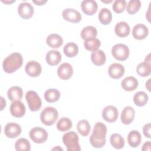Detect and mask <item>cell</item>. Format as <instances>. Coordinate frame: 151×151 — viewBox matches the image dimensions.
Here are the masks:
<instances>
[{
  "label": "cell",
  "mask_w": 151,
  "mask_h": 151,
  "mask_svg": "<svg viewBox=\"0 0 151 151\" xmlns=\"http://www.w3.org/2000/svg\"><path fill=\"white\" fill-rule=\"evenodd\" d=\"M107 129L106 126L101 123L95 124L91 135L90 137V143L95 148H101L106 144V136Z\"/></svg>",
  "instance_id": "1"
},
{
  "label": "cell",
  "mask_w": 151,
  "mask_h": 151,
  "mask_svg": "<svg viewBox=\"0 0 151 151\" xmlns=\"http://www.w3.org/2000/svg\"><path fill=\"white\" fill-rule=\"evenodd\" d=\"M22 63V55L19 52H13L4 59L2 63L3 70L6 73H12L21 68Z\"/></svg>",
  "instance_id": "2"
},
{
  "label": "cell",
  "mask_w": 151,
  "mask_h": 151,
  "mask_svg": "<svg viewBox=\"0 0 151 151\" xmlns=\"http://www.w3.org/2000/svg\"><path fill=\"white\" fill-rule=\"evenodd\" d=\"M62 140L68 151L81 150V147L78 142L79 137L75 132L71 131L65 133L63 136Z\"/></svg>",
  "instance_id": "3"
},
{
  "label": "cell",
  "mask_w": 151,
  "mask_h": 151,
  "mask_svg": "<svg viewBox=\"0 0 151 151\" xmlns=\"http://www.w3.org/2000/svg\"><path fill=\"white\" fill-rule=\"evenodd\" d=\"M58 117V111L53 107H45L40 114V120L46 126H51L54 124Z\"/></svg>",
  "instance_id": "4"
},
{
  "label": "cell",
  "mask_w": 151,
  "mask_h": 151,
  "mask_svg": "<svg viewBox=\"0 0 151 151\" xmlns=\"http://www.w3.org/2000/svg\"><path fill=\"white\" fill-rule=\"evenodd\" d=\"M129 47L124 44H116L111 48L113 57L119 61H124L129 56Z\"/></svg>",
  "instance_id": "5"
},
{
  "label": "cell",
  "mask_w": 151,
  "mask_h": 151,
  "mask_svg": "<svg viewBox=\"0 0 151 151\" xmlns=\"http://www.w3.org/2000/svg\"><path fill=\"white\" fill-rule=\"evenodd\" d=\"M25 99L31 111H36L40 109L42 104L41 100L35 91L32 90L27 91L25 94Z\"/></svg>",
  "instance_id": "6"
},
{
  "label": "cell",
  "mask_w": 151,
  "mask_h": 151,
  "mask_svg": "<svg viewBox=\"0 0 151 151\" xmlns=\"http://www.w3.org/2000/svg\"><path fill=\"white\" fill-rule=\"evenodd\" d=\"M29 136L34 143L40 144L47 140L48 134L45 129L40 127H35L31 129Z\"/></svg>",
  "instance_id": "7"
},
{
  "label": "cell",
  "mask_w": 151,
  "mask_h": 151,
  "mask_svg": "<svg viewBox=\"0 0 151 151\" xmlns=\"http://www.w3.org/2000/svg\"><path fill=\"white\" fill-rule=\"evenodd\" d=\"M118 116V110L117 108L113 106H107L102 110L103 119L109 123H112L116 121Z\"/></svg>",
  "instance_id": "8"
},
{
  "label": "cell",
  "mask_w": 151,
  "mask_h": 151,
  "mask_svg": "<svg viewBox=\"0 0 151 151\" xmlns=\"http://www.w3.org/2000/svg\"><path fill=\"white\" fill-rule=\"evenodd\" d=\"M34 12V7L29 2H22L18 6V13L19 15L25 19L31 18L33 16Z\"/></svg>",
  "instance_id": "9"
},
{
  "label": "cell",
  "mask_w": 151,
  "mask_h": 151,
  "mask_svg": "<svg viewBox=\"0 0 151 151\" xmlns=\"http://www.w3.org/2000/svg\"><path fill=\"white\" fill-rule=\"evenodd\" d=\"M63 18L68 22L78 23L81 20V14L77 10L73 8H66L62 12Z\"/></svg>",
  "instance_id": "10"
},
{
  "label": "cell",
  "mask_w": 151,
  "mask_h": 151,
  "mask_svg": "<svg viewBox=\"0 0 151 151\" xmlns=\"http://www.w3.org/2000/svg\"><path fill=\"white\" fill-rule=\"evenodd\" d=\"M21 127L16 123H8L4 128V133L8 138L13 139L18 137L21 133Z\"/></svg>",
  "instance_id": "11"
},
{
  "label": "cell",
  "mask_w": 151,
  "mask_h": 151,
  "mask_svg": "<svg viewBox=\"0 0 151 151\" xmlns=\"http://www.w3.org/2000/svg\"><path fill=\"white\" fill-rule=\"evenodd\" d=\"M73 68L68 63L61 64L57 69V75L62 80H66L70 79L73 74Z\"/></svg>",
  "instance_id": "12"
},
{
  "label": "cell",
  "mask_w": 151,
  "mask_h": 151,
  "mask_svg": "<svg viewBox=\"0 0 151 151\" xmlns=\"http://www.w3.org/2000/svg\"><path fill=\"white\" fill-rule=\"evenodd\" d=\"M25 70L26 73L32 77H36L41 73L42 68L40 64L35 61H30L27 63Z\"/></svg>",
  "instance_id": "13"
},
{
  "label": "cell",
  "mask_w": 151,
  "mask_h": 151,
  "mask_svg": "<svg viewBox=\"0 0 151 151\" xmlns=\"http://www.w3.org/2000/svg\"><path fill=\"white\" fill-rule=\"evenodd\" d=\"M10 112L12 116L15 117H22L25 113V106L24 103L20 101H13L10 105Z\"/></svg>",
  "instance_id": "14"
},
{
  "label": "cell",
  "mask_w": 151,
  "mask_h": 151,
  "mask_svg": "<svg viewBox=\"0 0 151 151\" xmlns=\"http://www.w3.org/2000/svg\"><path fill=\"white\" fill-rule=\"evenodd\" d=\"M124 67L119 63H113L108 68L109 76L113 79L120 78L124 74Z\"/></svg>",
  "instance_id": "15"
},
{
  "label": "cell",
  "mask_w": 151,
  "mask_h": 151,
  "mask_svg": "<svg viewBox=\"0 0 151 151\" xmlns=\"http://www.w3.org/2000/svg\"><path fill=\"white\" fill-rule=\"evenodd\" d=\"M81 8L85 14L87 15H93L96 13L98 5L95 1L84 0L81 4Z\"/></svg>",
  "instance_id": "16"
},
{
  "label": "cell",
  "mask_w": 151,
  "mask_h": 151,
  "mask_svg": "<svg viewBox=\"0 0 151 151\" xmlns=\"http://www.w3.org/2000/svg\"><path fill=\"white\" fill-rule=\"evenodd\" d=\"M149 34L147 27L142 24H137L134 26L132 30L133 37L139 40H143L147 37Z\"/></svg>",
  "instance_id": "17"
},
{
  "label": "cell",
  "mask_w": 151,
  "mask_h": 151,
  "mask_svg": "<svg viewBox=\"0 0 151 151\" xmlns=\"http://www.w3.org/2000/svg\"><path fill=\"white\" fill-rule=\"evenodd\" d=\"M135 116V111L131 106L125 107L121 113L120 119L123 124H129L134 120Z\"/></svg>",
  "instance_id": "18"
},
{
  "label": "cell",
  "mask_w": 151,
  "mask_h": 151,
  "mask_svg": "<svg viewBox=\"0 0 151 151\" xmlns=\"http://www.w3.org/2000/svg\"><path fill=\"white\" fill-rule=\"evenodd\" d=\"M121 86L126 91H133L138 86V81L133 76L126 77L122 81Z\"/></svg>",
  "instance_id": "19"
},
{
  "label": "cell",
  "mask_w": 151,
  "mask_h": 151,
  "mask_svg": "<svg viewBox=\"0 0 151 151\" xmlns=\"http://www.w3.org/2000/svg\"><path fill=\"white\" fill-rule=\"evenodd\" d=\"M114 31L118 37H126L129 35L130 32V28L126 22L120 21L116 24L114 27Z\"/></svg>",
  "instance_id": "20"
},
{
  "label": "cell",
  "mask_w": 151,
  "mask_h": 151,
  "mask_svg": "<svg viewBox=\"0 0 151 151\" xmlns=\"http://www.w3.org/2000/svg\"><path fill=\"white\" fill-rule=\"evenodd\" d=\"M127 140L130 146L132 147H137L141 143L142 136L139 131L134 130L129 132Z\"/></svg>",
  "instance_id": "21"
},
{
  "label": "cell",
  "mask_w": 151,
  "mask_h": 151,
  "mask_svg": "<svg viewBox=\"0 0 151 151\" xmlns=\"http://www.w3.org/2000/svg\"><path fill=\"white\" fill-rule=\"evenodd\" d=\"M47 63L50 65H56L58 64L61 60V55L58 51L50 50L45 56Z\"/></svg>",
  "instance_id": "22"
},
{
  "label": "cell",
  "mask_w": 151,
  "mask_h": 151,
  "mask_svg": "<svg viewBox=\"0 0 151 151\" xmlns=\"http://www.w3.org/2000/svg\"><path fill=\"white\" fill-rule=\"evenodd\" d=\"M46 42L51 48H58L63 45V40L60 35L57 34H51L47 37Z\"/></svg>",
  "instance_id": "23"
},
{
  "label": "cell",
  "mask_w": 151,
  "mask_h": 151,
  "mask_svg": "<svg viewBox=\"0 0 151 151\" xmlns=\"http://www.w3.org/2000/svg\"><path fill=\"white\" fill-rule=\"evenodd\" d=\"M8 99L12 101H20L23 96L22 89L19 86H12L7 91Z\"/></svg>",
  "instance_id": "24"
},
{
  "label": "cell",
  "mask_w": 151,
  "mask_h": 151,
  "mask_svg": "<svg viewBox=\"0 0 151 151\" xmlns=\"http://www.w3.org/2000/svg\"><path fill=\"white\" fill-rule=\"evenodd\" d=\"M91 60L94 65L100 66L105 63L106 61V56L102 50H97L91 53Z\"/></svg>",
  "instance_id": "25"
},
{
  "label": "cell",
  "mask_w": 151,
  "mask_h": 151,
  "mask_svg": "<svg viewBox=\"0 0 151 151\" xmlns=\"http://www.w3.org/2000/svg\"><path fill=\"white\" fill-rule=\"evenodd\" d=\"M98 18L99 21L103 25H107L110 24L112 19V14L111 11L106 8H103L100 9L99 15Z\"/></svg>",
  "instance_id": "26"
},
{
  "label": "cell",
  "mask_w": 151,
  "mask_h": 151,
  "mask_svg": "<svg viewBox=\"0 0 151 151\" xmlns=\"http://www.w3.org/2000/svg\"><path fill=\"white\" fill-rule=\"evenodd\" d=\"M149 100L148 95L144 91H138L133 96V101L136 106L142 107L146 105Z\"/></svg>",
  "instance_id": "27"
},
{
  "label": "cell",
  "mask_w": 151,
  "mask_h": 151,
  "mask_svg": "<svg viewBox=\"0 0 151 151\" xmlns=\"http://www.w3.org/2000/svg\"><path fill=\"white\" fill-rule=\"evenodd\" d=\"M110 142L111 146L116 149H122L125 144L124 138L118 133H113L111 135Z\"/></svg>",
  "instance_id": "28"
},
{
  "label": "cell",
  "mask_w": 151,
  "mask_h": 151,
  "mask_svg": "<svg viewBox=\"0 0 151 151\" xmlns=\"http://www.w3.org/2000/svg\"><path fill=\"white\" fill-rule=\"evenodd\" d=\"M60 97V92L55 88H49L44 93V98L48 103H54L58 100Z\"/></svg>",
  "instance_id": "29"
},
{
  "label": "cell",
  "mask_w": 151,
  "mask_h": 151,
  "mask_svg": "<svg viewBox=\"0 0 151 151\" xmlns=\"http://www.w3.org/2000/svg\"><path fill=\"white\" fill-rule=\"evenodd\" d=\"M137 73L141 77H147L150 74L151 65L148 62H142L139 63L136 67Z\"/></svg>",
  "instance_id": "30"
},
{
  "label": "cell",
  "mask_w": 151,
  "mask_h": 151,
  "mask_svg": "<svg viewBox=\"0 0 151 151\" xmlns=\"http://www.w3.org/2000/svg\"><path fill=\"white\" fill-rule=\"evenodd\" d=\"M97 35V31L94 27L87 26L81 32V37L84 40L96 38Z\"/></svg>",
  "instance_id": "31"
},
{
  "label": "cell",
  "mask_w": 151,
  "mask_h": 151,
  "mask_svg": "<svg viewBox=\"0 0 151 151\" xmlns=\"http://www.w3.org/2000/svg\"><path fill=\"white\" fill-rule=\"evenodd\" d=\"M64 53L68 57H74L77 55L78 52V47L74 42H68L66 44L63 48Z\"/></svg>",
  "instance_id": "32"
},
{
  "label": "cell",
  "mask_w": 151,
  "mask_h": 151,
  "mask_svg": "<svg viewBox=\"0 0 151 151\" xmlns=\"http://www.w3.org/2000/svg\"><path fill=\"white\" fill-rule=\"evenodd\" d=\"M77 129L78 133L83 136H87L88 135L91 126L89 122L87 120H81L77 124Z\"/></svg>",
  "instance_id": "33"
},
{
  "label": "cell",
  "mask_w": 151,
  "mask_h": 151,
  "mask_svg": "<svg viewBox=\"0 0 151 151\" xmlns=\"http://www.w3.org/2000/svg\"><path fill=\"white\" fill-rule=\"evenodd\" d=\"M73 126L71 120L66 117L61 118L57 122L56 127L57 129L60 132H66L70 130Z\"/></svg>",
  "instance_id": "34"
},
{
  "label": "cell",
  "mask_w": 151,
  "mask_h": 151,
  "mask_svg": "<svg viewBox=\"0 0 151 151\" xmlns=\"http://www.w3.org/2000/svg\"><path fill=\"white\" fill-rule=\"evenodd\" d=\"M100 45H101L100 41L96 38L87 40H85L84 42V48L89 51L93 52L97 50V49L100 47Z\"/></svg>",
  "instance_id": "35"
},
{
  "label": "cell",
  "mask_w": 151,
  "mask_h": 151,
  "mask_svg": "<svg viewBox=\"0 0 151 151\" xmlns=\"http://www.w3.org/2000/svg\"><path fill=\"white\" fill-rule=\"evenodd\" d=\"M15 148L17 151H29L31 150V144L27 139L20 138L16 141Z\"/></svg>",
  "instance_id": "36"
},
{
  "label": "cell",
  "mask_w": 151,
  "mask_h": 151,
  "mask_svg": "<svg viewBox=\"0 0 151 151\" xmlns=\"http://www.w3.org/2000/svg\"><path fill=\"white\" fill-rule=\"evenodd\" d=\"M141 7V2L139 0H130L126 7L127 12L130 14L133 15L139 11Z\"/></svg>",
  "instance_id": "37"
},
{
  "label": "cell",
  "mask_w": 151,
  "mask_h": 151,
  "mask_svg": "<svg viewBox=\"0 0 151 151\" xmlns=\"http://www.w3.org/2000/svg\"><path fill=\"white\" fill-rule=\"evenodd\" d=\"M126 5V1L124 0H116L112 5V8L116 13L120 14L124 11Z\"/></svg>",
  "instance_id": "38"
},
{
  "label": "cell",
  "mask_w": 151,
  "mask_h": 151,
  "mask_svg": "<svg viewBox=\"0 0 151 151\" xmlns=\"http://www.w3.org/2000/svg\"><path fill=\"white\" fill-rule=\"evenodd\" d=\"M150 130H151V124L150 123H148L146 124H145L143 127V132L145 136H146L147 138H150Z\"/></svg>",
  "instance_id": "39"
},
{
  "label": "cell",
  "mask_w": 151,
  "mask_h": 151,
  "mask_svg": "<svg viewBox=\"0 0 151 151\" xmlns=\"http://www.w3.org/2000/svg\"><path fill=\"white\" fill-rule=\"evenodd\" d=\"M150 145H151V142L150 141H147L145 142L142 146V150L143 151H146V150H150Z\"/></svg>",
  "instance_id": "40"
},
{
  "label": "cell",
  "mask_w": 151,
  "mask_h": 151,
  "mask_svg": "<svg viewBox=\"0 0 151 151\" xmlns=\"http://www.w3.org/2000/svg\"><path fill=\"white\" fill-rule=\"evenodd\" d=\"M32 2L37 5H42L47 2V1H32Z\"/></svg>",
  "instance_id": "41"
},
{
  "label": "cell",
  "mask_w": 151,
  "mask_h": 151,
  "mask_svg": "<svg viewBox=\"0 0 151 151\" xmlns=\"http://www.w3.org/2000/svg\"><path fill=\"white\" fill-rule=\"evenodd\" d=\"M1 103H2V106H1V110L4 109V107H5L6 106V101L5 100H4V99L2 97H1Z\"/></svg>",
  "instance_id": "42"
},
{
  "label": "cell",
  "mask_w": 151,
  "mask_h": 151,
  "mask_svg": "<svg viewBox=\"0 0 151 151\" xmlns=\"http://www.w3.org/2000/svg\"><path fill=\"white\" fill-rule=\"evenodd\" d=\"M150 80L151 79L149 78L148 81L146 83V88L149 90V91H150Z\"/></svg>",
  "instance_id": "43"
},
{
  "label": "cell",
  "mask_w": 151,
  "mask_h": 151,
  "mask_svg": "<svg viewBox=\"0 0 151 151\" xmlns=\"http://www.w3.org/2000/svg\"><path fill=\"white\" fill-rule=\"evenodd\" d=\"M2 2H5V3H6V4H11V3H12V2H15V1L14 0V1H2Z\"/></svg>",
  "instance_id": "44"
},
{
  "label": "cell",
  "mask_w": 151,
  "mask_h": 151,
  "mask_svg": "<svg viewBox=\"0 0 151 151\" xmlns=\"http://www.w3.org/2000/svg\"><path fill=\"white\" fill-rule=\"evenodd\" d=\"M101 2H104V3H110V2H112V1L111 0H110V1H101Z\"/></svg>",
  "instance_id": "45"
}]
</instances>
